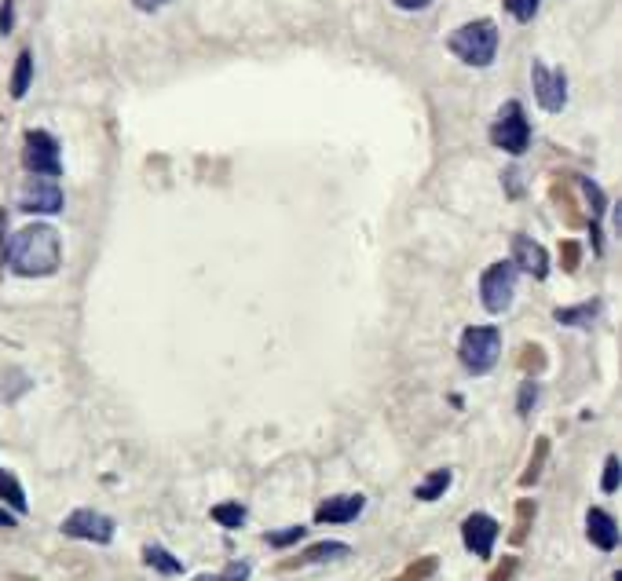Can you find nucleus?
Returning <instances> with one entry per match:
<instances>
[{
  "mask_svg": "<svg viewBox=\"0 0 622 581\" xmlns=\"http://www.w3.org/2000/svg\"><path fill=\"white\" fill-rule=\"evenodd\" d=\"M538 406V384L535 381H524L520 384V395H516V413L520 417H527V413Z\"/></svg>",
  "mask_w": 622,
  "mask_h": 581,
  "instance_id": "cd10ccee",
  "label": "nucleus"
},
{
  "mask_svg": "<svg viewBox=\"0 0 622 581\" xmlns=\"http://www.w3.org/2000/svg\"><path fill=\"white\" fill-rule=\"evenodd\" d=\"M531 81H535V99L542 110L549 114H560L568 106V74L564 70H553L542 59L531 63Z\"/></svg>",
  "mask_w": 622,
  "mask_h": 581,
  "instance_id": "6e6552de",
  "label": "nucleus"
},
{
  "mask_svg": "<svg viewBox=\"0 0 622 581\" xmlns=\"http://www.w3.org/2000/svg\"><path fill=\"white\" fill-rule=\"evenodd\" d=\"M30 85H33V52L26 48V52H19L15 70H11V99H26Z\"/></svg>",
  "mask_w": 622,
  "mask_h": 581,
  "instance_id": "6ab92c4d",
  "label": "nucleus"
},
{
  "mask_svg": "<svg viewBox=\"0 0 622 581\" xmlns=\"http://www.w3.org/2000/svg\"><path fill=\"white\" fill-rule=\"evenodd\" d=\"M498 534H502V523H498L494 516H487V512H472V516H465V523H462L465 549H469L476 560H491Z\"/></svg>",
  "mask_w": 622,
  "mask_h": 581,
  "instance_id": "1a4fd4ad",
  "label": "nucleus"
},
{
  "mask_svg": "<svg viewBox=\"0 0 622 581\" xmlns=\"http://www.w3.org/2000/svg\"><path fill=\"white\" fill-rule=\"evenodd\" d=\"M0 264L19 278H48L63 267V238L52 223H26L8 238Z\"/></svg>",
  "mask_w": 622,
  "mask_h": 581,
  "instance_id": "f257e3e1",
  "label": "nucleus"
},
{
  "mask_svg": "<svg viewBox=\"0 0 622 581\" xmlns=\"http://www.w3.org/2000/svg\"><path fill=\"white\" fill-rule=\"evenodd\" d=\"M564 256H568V260H564V264H568V271H571V267H575V264H579V245H564Z\"/></svg>",
  "mask_w": 622,
  "mask_h": 581,
  "instance_id": "473e14b6",
  "label": "nucleus"
},
{
  "mask_svg": "<svg viewBox=\"0 0 622 581\" xmlns=\"http://www.w3.org/2000/svg\"><path fill=\"white\" fill-rule=\"evenodd\" d=\"M59 530H63L66 538L92 541V545H110L118 523H114L107 512H96V508H77V512H70V516L63 519V527Z\"/></svg>",
  "mask_w": 622,
  "mask_h": 581,
  "instance_id": "0eeeda50",
  "label": "nucleus"
},
{
  "mask_svg": "<svg viewBox=\"0 0 622 581\" xmlns=\"http://www.w3.org/2000/svg\"><path fill=\"white\" fill-rule=\"evenodd\" d=\"M586 538H590L601 552L619 549V523H615L612 512H604V508H590V512H586Z\"/></svg>",
  "mask_w": 622,
  "mask_h": 581,
  "instance_id": "ddd939ff",
  "label": "nucleus"
},
{
  "mask_svg": "<svg viewBox=\"0 0 622 581\" xmlns=\"http://www.w3.org/2000/svg\"><path fill=\"white\" fill-rule=\"evenodd\" d=\"M491 143L498 150H505V154H513V158L527 154V147H531V125H527V114L520 99H509V103L498 110V117H494V125H491Z\"/></svg>",
  "mask_w": 622,
  "mask_h": 581,
  "instance_id": "39448f33",
  "label": "nucleus"
},
{
  "mask_svg": "<svg viewBox=\"0 0 622 581\" xmlns=\"http://www.w3.org/2000/svg\"><path fill=\"white\" fill-rule=\"evenodd\" d=\"M348 556H352V545H344V541H319V545L304 549L293 563H286V571H297V567H308V563L348 560Z\"/></svg>",
  "mask_w": 622,
  "mask_h": 581,
  "instance_id": "4468645a",
  "label": "nucleus"
},
{
  "mask_svg": "<svg viewBox=\"0 0 622 581\" xmlns=\"http://www.w3.org/2000/svg\"><path fill=\"white\" fill-rule=\"evenodd\" d=\"M619 479H622L619 454H608V461H604V476H601V490H604V494H615V490H619Z\"/></svg>",
  "mask_w": 622,
  "mask_h": 581,
  "instance_id": "393cba45",
  "label": "nucleus"
},
{
  "mask_svg": "<svg viewBox=\"0 0 622 581\" xmlns=\"http://www.w3.org/2000/svg\"><path fill=\"white\" fill-rule=\"evenodd\" d=\"M516 282H520V271L513 267V260H498L483 271L480 278V304L483 311H491V315H502L509 311L516 300Z\"/></svg>",
  "mask_w": 622,
  "mask_h": 581,
  "instance_id": "423d86ee",
  "label": "nucleus"
},
{
  "mask_svg": "<svg viewBox=\"0 0 622 581\" xmlns=\"http://www.w3.org/2000/svg\"><path fill=\"white\" fill-rule=\"evenodd\" d=\"M458 359L465 373L472 377H487L502 359V329L494 326H469L458 340Z\"/></svg>",
  "mask_w": 622,
  "mask_h": 581,
  "instance_id": "7ed1b4c3",
  "label": "nucleus"
},
{
  "mask_svg": "<svg viewBox=\"0 0 622 581\" xmlns=\"http://www.w3.org/2000/svg\"><path fill=\"white\" fill-rule=\"evenodd\" d=\"M22 165H26L30 176H41V180L63 176V147H59V139L48 128H30L26 143H22Z\"/></svg>",
  "mask_w": 622,
  "mask_h": 581,
  "instance_id": "20e7f679",
  "label": "nucleus"
},
{
  "mask_svg": "<svg viewBox=\"0 0 622 581\" xmlns=\"http://www.w3.org/2000/svg\"><path fill=\"white\" fill-rule=\"evenodd\" d=\"M132 4H136L140 11H161L165 4H169V0H132Z\"/></svg>",
  "mask_w": 622,
  "mask_h": 581,
  "instance_id": "2f4dec72",
  "label": "nucleus"
},
{
  "mask_svg": "<svg viewBox=\"0 0 622 581\" xmlns=\"http://www.w3.org/2000/svg\"><path fill=\"white\" fill-rule=\"evenodd\" d=\"M546 457H549V439L542 435L535 443V461L527 465V472L520 476V486H535L538 483V476H542V465H546Z\"/></svg>",
  "mask_w": 622,
  "mask_h": 581,
  "instance_id": "4be33fe9",
  "label": "nucleus"
},
{
  "mask_svg": "<svg viewBox=\"0 0 622 581\" xmlns=\"http://www.w3.org/2000/svg\"><path fill=\"white\" fill-rule=\"evenodd\" d=\"M451 483H454L451 468H436V472L425 476V483L414 486V497H418V501H440V497L451 490Z\"/></svg>",
  "mask_w": 622,
  "mask_h": 581,
  "instance_id": "f3484780",
  "label": "nucleus"
},
{
  "mask_svg": "<svg viewBox=\"0 0 622 581\" xmlns=\"http://www.w3.org/2000/svg\"><path fill=\"white\" fill-rule=\"evenodd\" d=\"M366 508V497L363 494H337V497H326L319 508H315V523H330V527H341V523H355V519L363 516Z\"/></svg>",
  "mask_w": 622,
  "mask_h": 581,
  "instance_id": "9b49d317",
  "label": "nucleus"
},
{
  "mask_svg": "<svg viewBox=\"0 0 622 581\" xmlns=\"http://www.w3.org/2000/svg\"><path fill=\"white\" fill-rule=\"evenodd\" d=\"M304 538H308V530H304L301 523H297V527H282V530H268V534H264V541H268L271 549H293V545Z\"/></svg>",
  "mask_w": 622,
  "mask_h": 581,
  "instance_id": "412c9836",
  "label": "nucleus"
},
{
  "mask_svg": "<svg viewBox=\"0 0 622 581\" xmlns=\"http://www.w3.org/2000/svg\"><path fill=\"white\" fill-rule=\"evenodd\" d=\"M143 560H147V567L158 574H165V578H176V574H183V560H176L169 549H161V545H147L143 549Z\"/></svg>",
  "mask_w": 622,
  "mask_h": 581,
  "instance_id": "a211bd4d",
  "label": "nucleus"
},
{
  "mask_svg": "<svg viewBox=\"0 0 622 581\" xmlns=\"http://www.w3.org/2000/svg\"><path fill=\"white\" fill-rule=\"evenodd\" d=\"M513 571H516V560L509 556V560H505L502 567H498V571L491 574V581H509V574H513Z\"/></svg>",
  "mask_w": 622,
  "mask_h": 581,
  "instance_id": "c756f323",
  "label": "nucleus"
},
{
  "mask_svg": "<svg viewBox=\"0 0 622 581\" xmlns=\"http://www.w3.org/2000/svg\"><path fill=\"white\" fill-rule=\"evenodd\" d=\"M246 505H238V501H220V505L209 508V519L213 523H220L224 530H238L242 523H246Z\"/></svg>",
  "mask_w": 622,
  "mask_h": 581,
  "instance_id": "aec40b11",
  "label": "nucleus"
},
{
  "mask_svg": "<svg viewBox=\"0 0 622 581\" xmlns=\"http://www.w3.org/2000/svg\"><path fill=\"white\" fill-rule=\"evenodd\" d=\"M513 267L542 282V278H549V253L531 238V234H516L513 238Z\"/></svg>",
  "mask_w": 622,
  "mask_h": 581,
  "instance_id": "f8f14e48",
  "label": "nucleus"
},
{
  "mask_svg": "<svg viewBox=\"0 0 622 581\" xmlns=\"http://www.w3.org/2000/svg\"><path fill=\"white\" fill-rule=\"evenodd\" d=\"M396 8H403V11H425L432 4V0H392Z\"/></svg>",
  "mask_w": 622,
  "mask_h": 581,
  "instance_id": "7c9ffc66",
  "label": "nucleus"
},
{
  "mask_svg": "<svg viewBox=\"0 0 622 581\" xmlns=\"http://www.w3.org/2000/svg\"><path fill=\"white\" fill-rule=\"evenodd\" d=\"M249 560H235V563H227L224 571L220 574H202V578H194V581H249Z\"/></svg>",
  "mask_w": 622,
  "mask_h": 581,
  "instance_id": "5701e85b",
  "label": "nucleus"
},
{
  "mask_svg": "<svg viewBox=\"0 0 622 581\" xmlns=\"http://www.w3.org/2000/svg\"><path fill=\"white\" fill-rule=\"evenodd\" d=\"M63 205H66V198L55 180L30 176V183L19 191V209L33 212V216H55V212H63Z\"/></svg>",
  "mask_w": 622,
  "mask_h": 581,
  "instance_id": "9d476101",
  "label": "nucleus"
},
{
  "mask_svg": "<svg viewBox=\"0 0 622 581\" xmlns=\"http://www.w3.org/2000/svg\"><path fill=\"white\" fill-rule=\"evenodd\" d=\"M505 8H509V15L516 22H531L538 15V8H542V0H505Z\"/></svg>",
  "mask_w": 622,
  "mask_h": 581,
  "instance_id": "bb28decb",
  "label": "nucleus"
},
{
  "mask_svg": "<svg viewBox=\"0 0 622 581\" xmlns=\"http://www.w3.org/2000/svg\"><path fill=\"white\" fill-rule=\"evenodd\" d=\"M432 574H436V556H425V560L410 563L396 581H425V578H432Z\"/></svg>",
  "mask_w": 622,
  "mask_h": 581,
  "instance_id": "a878e982",
  "label": "nucleus"
},
{
  "mask_svg": "<svg viewBox=\"0 0 622 581\" xmlns=\"http://www.w3.org/2000/svg\"><path fill=\"white\" fill-rule=\"evenodd\" d=\"M15 523H19V516H11L8 508L0 505V527H4V530H11V527H15Z\"/></svg>",
  "mask_w": 622,
  "mask_h": 581,
  "instance_id": "72a5a7b5",
  "label": "nucleus"
},
{
  "mask_svg": "<svg viewBox=\"0 0 622 581\" xmlns=\"http://www.w3.org/2000/svg\"><path fill=\"white\" fill-rule=\"evenodd\" d=\"M0 501H4V508H8L11 516H26V512H30L26 490H22L19 476L8 472V468H0Z\"/></svg>",
  "mask_w": 622,
  "mask_h": 581,
  "instance_id": "dca6fc26",
  "label": "nucleus"
},
{
  "mask_svg": "<svg viewBox=\"0 0 622 581\" xmlns=\"http://www.w3.org/2000/svg\"><path fill=\"white\" fill-rule=\"evenodd\" d=\"M11 30H15V0H4L0 4V33L8 37Z\"/></svg>",
  "mask_w": 622,
  "mask_h": 581,
  "instance_id": "c85d7f7f",
  "label": "nucleus"
},
{
  "mask_svg": "<svg viewBox=\"0 0 622 581\" xmlns=\"http://www.w3.org/2000/svg\"><path fill=\"white\" fill-rule=\"evenodd\" d=\"M531 523H535V501H520V505H516V530H513L516 545H524L527 527H531Z\"/></svg>",
  "mask_w": 622,
  "mask_h": 581,
  "instance_id": "b1692460",
  "label": "nucleus"
},
{
  "mask_svg": "<svg viewBox=\"0 0 622 581\" xmlns=\"http://www.w3.org/2000/svg\"><path fill=\"white\" fill-rule=\"evenodd\" d=\"M498 41H502V37H498V26H494L491 19H476V22L458 26V30L447 37V48H451L454 59H462L465 66L483 70V66L494 63Z\"/></svg>",
  "mask_w": 622,
  "mask_h": 581,
  "instance_id": "f03ea898",
  "label": "nucleus"
},
{
  "mask_svg": "<svg viewBox=\"0 0 622 581\" xmlns=\"http://www.w3.org/2000/svg\"><path fill=\"white\" fill-rule=\"evenodd\" d=\"M597 318H601V300H586V304L557 307V311H553V322H557V326H575V329H590Z\"/></svg>",
  "mask_w": 622,
  "mask_h": 581,
  "instance_id": "2eb2a0df",
  "label": "nucleus"
}]
</instances>
